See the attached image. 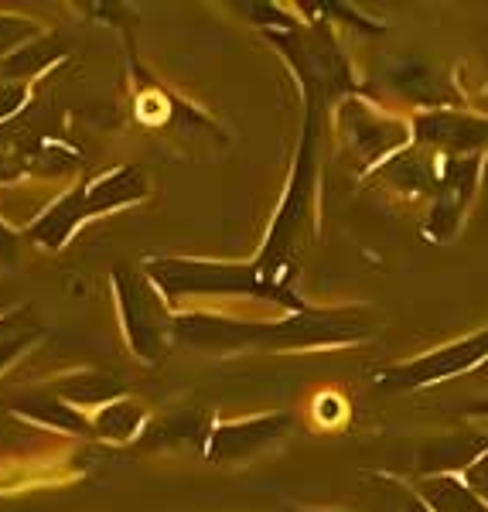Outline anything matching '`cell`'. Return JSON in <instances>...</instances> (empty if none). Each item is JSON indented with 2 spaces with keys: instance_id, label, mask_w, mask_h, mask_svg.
Listing matches in <instances>:
<instances>
[{
  "instance_id": "44dd1931",
  "label": "cell",
  "mask_w": 488,
  "mask_h": 512,
  "mask_svg": "<svg viewBox=\"0 0 488 512\" xmlns=\"http://www.w3.org/2000/svg\"><path fill=\"white\" fill-rule=\"evenodd\" d=\"M407 512H430V509L424 506V499H410V506H407Z\"/></svg>"
},
{
  "instance_id": "2e32d148",
  "label": "cell",
  "mask_w": 488,
  "mask_h": 512,
  "mask_svg": "<svg viewBox=\"0 0 488 512\" xmlns=\"http://www.w3.org/2000/svg\"><path fill=\"white\" fill-rule=\"evenodd\" d=\"M120 386L113 383V379L106 376H89V379H72V383L62 386V393L69 396V400L76 403H99V400H110V396H117Z\"/></svg>"
},
{
  "instance_id": "ffe728a7",
  "label": "cell",
  "mask_w": 488,
  "mask_h": 512,
  "mask_svg": "<svg viewBox=\"0 0 488 512\" xmlns=\"http://www.w3.org/2000/svg\"><path fill=\"white\" fill-rule=\"evenodd\" d=\"M461 414H471V417H488V400H475V403H465Z\"/></svg>"
},
{
  "instance_id": "8fae6325",
  "label": "cell",
  "mask_w": 488,
  "mask_h": 512,
  "mask_svg": "<svg viewBox=\"0 0 488 512\" xmlns=\"http://www.w3.org/2000/svg\"><path fill=\"white\" fill-rule=\"evenodd\" d=\"M420 499L430 512H488V502L478 499L461 478L437 475L420 485Z\"/></svg>"
},
{
  "instance_id": "7402d4cb",
  "label": "cell",
  "mask_w": 488,
  "mask_h": 512,
  "mask_svg": "<svg viewBox=\"0 0 488 512\" xmlns=\"http://www.w3.org/2000/svg\"><path fill=\"white\" fill-rule=\"evenodd\" d=\"M0 332H4V321H0Z\"/></svg>"
},
{
  "instance_id": "d6986e66",
  "label": "cell",
  "mask_w": 488,
  "mask_h": 512,
  "mask_svg": "<svg viewBox=\"0 0 488 512\" xmlns=\"http://www.w3.org/2000/svg\"><path fill=\"white\" fill-rule=\"evenodd\" d=\"M21 99H24L21 89H0V117H7V113H11Z\"/></svg>"
},
{
  "instance_id": "9c48e42d",
  "label": "cell",
  "mask_w": 488,
  "mask_h": 512,
  "mask_svg": "<svg viewBox=\"0 0 488 512\" xmlns=\"http://www.w3.org/2000/svg\"><path fill=\"white\" fill-rule=\"evenodd\" d=\"M488 137V123L454 117V113H430V117L417 120V140L420 144H444V147H478Z\"/></svg>"
},
{
  "instance_id": "5b68a950",
  "label": "cell",
  "mask_w": 488,
  "mask_h": 512,
  "mask_svg": "<svg viewBox=\"0 0 488 512\" xmlns=\"http://www.w3.org/2000/svg\"><path fill=\"white\" fill-rule=\"evenodd\" d=\"M117 291H120V308H123V321H127L130 345L144 359H157L164 352V335H168L164 308L157 304L154 291L144 280H137L134 274L123 277V270H117Z\"/></svg>"
},
{
  "instance_id": "ba28073f",
  "label": "cell",
  "mask_w": 488,
  "mask_h": 512,
  "mask_svg": "<svg viewBox=\"0 0 488 512\" xmlns=\"http://www.w3.org/2000/svg\"><path fill=\"white\" fill-rule=\"evenodd\" d=\"M475 178H478V161L475 158H458V161H448L444 168V178H441V202L434 209V219H430V236L441 239V222H448L451 229V219L461 212V205L471 198V188H475Z\"/></svg>"
},
{
  "instance_id": "9a60e30c",
  "label": "cell",
  "mask_w": 488,
  "mask_h": 512,
  "mask_svg": "<svg viewBox=\"0 0 488 512\" xmlns=\"http://www.w3.org/2000/svg\"><path fill=\"white\" fill-rule=\"evenodd\" d=\"M140 420H144V414H140L137 403H113V407H106L103 414L96 417V427L106 437H127L137 431Z\"/></svg>"
},
{
  "instance_id": "3957f363",
  "label": "cell",
  "mask_w": 488,
  "mask_h": 512,
  "mask_svg": "<svg viewBox=\"0 0 488 512\" xmlns=\"http://www.w3.org/2000/svg\"><path fill=\"white\" fill-rule=\"evenodd\" d=\"M151 277L168 297L178 294H250L274 297L297 311H308L294 297V291H280L256 270V263H202V260H151Z\"/></svg>"
},
{
  "instance_id": "30bf717a",
  "label": "cell",
  "mask_w": 488,
  "mask_h": 512,
  "mask_svg": "<svg viewBox=\"0 0 488 512\" xmlns=\"http://www.w3.org/2000/svg\"><path fill=\"white\" fill-rule=\"evenodd\" d=\"M86 216H96V212L117 209V205L137 202V198L147 195V181L140 168H120L110 171L106 178H99L93 188H86Z\"/></svg>"
},
{
  "instance_id": "8992f818",
  "label": "cell",
  "mask_w": 488,
  "mask_h": 512,
  "mask_svg": "<svg viewBox=\"0 0 488 512\" xmlns=\"http://www.w3.org/2000/svg\"><path fill=\"white\" fill-rule=\"evenodd\" d=\"M291 427L287 414H270V417H253L243 424H226L215 427L205 441V454L212 461H233V458H250L260 448L274 444L277 437H284V431Z\"/></svg>"
},
{
  "instance_id": "4fadbf2b",
  "label": "cell",
  "mask_w": 488,
  "mask_h": 512,
  "mask_svg": "<svg viewBox=\"0 0 488 512\" xmlns=\"http://www.w3.org/2000/svg\"><path fill=\"white\" fill-rule=\"evenodd\" d=\"M188 441H209V427H205L202 414H181L164 424H157L151 437H144L147 448H164V444H188Z\"/></svg>"
},
{
  "instance_id": "52a82bcc",
  "label": "cell",
  "mask_w": 488,
  "mask_h": 512,
  "mask_svg": "<svg viewBox=\"0 0 488 512\" xmlns=\"http://www.w3.org/2000/svg\"><path fill=\"white\" fill-rule=\"evenodd\" d=\"M485 451H488V434H441V437H430L424 448L417 451V468L427 478L468 472Z\"/></svg>"
},
{
  "instance_id": "7a4b0ae2",
  "label": "cell",
  "mask_w": 488,
  "mask_h": 512,
  "mask_svg": "<svg viewBox=\"0 0 488 512\" xmlns=\"http://www.w3.org/2000/svg\"><path fill=\"white\" fill-rule=\"evenodd\" d=\"M314 106L308 110V123H304V140L301 151H297V168L294 178L287 185V195L280 202L274 226L267 233V246H263L260 260H256V270L270 280L280 291H291L287 287V277H291V267L297 260V253L304 250V243L311 239L314 229Z\"/></svg>"
},
{
  "instance_id": "ac0fdd59",
  "label": "cell",
  "mask_w": 488,
  "mask_h": 512,
  "mask_svg": "<svg viewBox=\"0 0 488 512\" xmlns=\"http://www.w3.org/2000/svg\"><path fill=\"white\" fill-rule=\"evenodd\" d=\"M18 256V239L7 226H0V260H14Z\"/></svg>"
},
{
  "instance_id": "6da1fadb",
  "label": "cell",
  "mask_w": 488,
  "mask_h": 512,
  "mask_svg": "<svg viewBox=\"0 0 488 512\" xmlns=\"http://www.w3.org/2000/svg\"><path fill=\"white\" fill-rule=\"evenodd\" d=\"M178 338L192 345H215V349H229V345H270V349H311V345H345L359 342L372 332L366 311H297L287 321H270V325H256V321H222L192 315L181 318L175 325Z\"/></svg>"
},
{
  "instance_id": "7c38bea8",
  "label": "cell",
  "mask_w": 488,
  "mask_h": 512,
  "mask_svg": "<svg viewBox=\"0 0 488 512\" xmlns=\"http://www.w3.org/2000/svg\"><path fill=\"white\" fill-rule=\"evenodd\" d=\"M86 219V195L76 192V195H65L59 205H52V209L41 216L35 226H31V239L41 246H62L69 233L76 229V222Z\"/></svg>"
},
{
  "instance_id": "277c9868",
  "label": "cell",
  "mask_w": 488,
  "mask_h": 512,
  "mask_svg": "<svg viewBox=\"0 0 488 512\" xmlns=\"http://www.w3.org/2000/svg\"><path fill=\"white\" fill-rule=\"evenodd\" d=\"M482 359H488V332L468 335V338H461V342L444 345V349L420 355V359H413V362L379 369V386H386V390H417V386L441 383V379H448V376L465 373V369L478 366Z\"/></svg>"
},
{
  "instance_id": "e0dca14e",
  "label": "cell",
  "mask_w": 488,
  "mask_h": 512,
  "mask_svg": "<svg viewBox=\"0 0 488 512\" xmlns=\"http://www.w3.org/2000/svg\"><path fill=\"white\" fill-rule=\"evenodd\" d=\"M468 489L475 492L482 502H488V451L468 468Z\"/></svg>"
},
{
  "instance_id": "5bb4252c",
  "label": "cell",
  "mask_w": 488,
  "mask_h": 512,
  "mask_svg": "<svg viewBox=\"0 0 488 512\" xmlns=\"http://www.w3.org/2000/svg\"><path fill=\"white\" fill-rule=\"evenodd\" d=\"M14 410H21V414L35 417V420H45V424H55V427H65V431H82V417L76 414L72 407H65V403L52 400V396H21V400H14Z\"/></svg>"
}]
</instances>
